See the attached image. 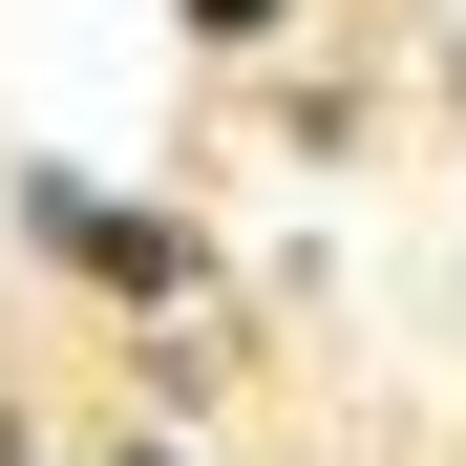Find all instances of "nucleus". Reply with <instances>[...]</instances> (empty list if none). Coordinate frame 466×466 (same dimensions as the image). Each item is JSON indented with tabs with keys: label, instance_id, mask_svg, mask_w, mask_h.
I'll use <instances>...</instances> for the list:
<instances>
[{
	"label": "nucleus",
	"instance_id": "nucleus-3",
	"mask_svg": "<svg viewBox=\"0 0 466 466\" xmlns=\"http://www.w3.org/2000/svg\"><path fill=\"white\" fill-rule=\"evenodd\" d=\"M148 466H170V445H148Z\"/></svg>",
	"mask_w": 466,
	"mask_h": 466
},
{
	"label": "nucleus",
	"instance_id": "nucleus-2",
	"mask_svg": "<svg viewBox=\"0 0 466 466\" xmlns=\"http://www.w3.org/2000/svg\"><path fill=\"white\" fill-rule=\"evenodd\" d=\"M191 43H276V0H191Z\"/></svg>",
	"mask_w": 466,
	"mask_h": 466
},
{
	"label": "nucleus",
	"instance_id": "nucleus-1",
	"mask_svg": "<svg viewBox=\"0 0 466 466\" xmlns=\"http://www.w3.org/2000/svg\"><path fill=\"white\" fill-rule=\"evenodd\" d=\"M22 233H43L64 276H106V297H191V233L127 212V191H86V170H22Z\"/></svg>",
	"mask_w": 466,
	"mask_h": 466
}]
</instances>
